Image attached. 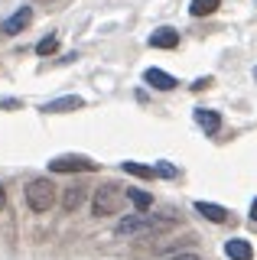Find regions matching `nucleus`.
<instances>
[{"instance_id": "15", "label": "nucleus", "mask_w": 257, "mask_h": 260, "mask_svg": "<svg viewBox=\"0 0 257 260\" xmlns=\"http://www.w3.org/2000/svg\"><path fill=\"white\" fill-rule=\"evenodd\" d=\"M221 7V0H192V7H189V13L192 16H208V13H215Z\"/></svg>"}, {"instance_id": "5", "label": "nucleus", "mask_w": 257, "mask_h": 260, "mask_svg": "<svg viewBox=\"0 0 257 260\" xmlns=\"http://www.w3.org/2000/svg\"><path fill=\"white\" fill-rule=\"evenodd\" d=\"M29 23H33V7H17L13 16H7V20L0 23V32H4V36H17V32H23Z\"/></svg>"}, {"instance_id": "22", "label": "nucleus", "mask_w": 257, "mask_h": 260, "mask_svg": "<svg viewBox=\"0 0 257 260\" xmlns=\"http://www.w3.org/2000/svg\"><path fill=\"white\" fill-rule=\"evenodd\" d=\"M254 78H257V69H254Z\"/></svg>"}, {"instance_id": "12", "label": "nucleus", "mask_w": 257, "mask_h": 260, "mask_svg": "<svg viewBox=\"0 0 257 260\" xmlns=\"http://www.w3.org/2000/svg\"><path fill=\"white\" fill-rule=\"evenodd\" d=\"M85 195H88L85 185H72V189H66V195H62V208H66V211H78V205L85 202Z\"/></svg>"}, {"instance_id": "20", "label": "nucleus", "mask_w": 257, "mask_h": 260, "mask_svg": "<svg viewBox=\"0 0 257 260\" xmlns=\"http://www.w3.org/2000/svg\"><path fill=\"white\" fill-rule=\"evenodd\" d=\"M4 205H7V192H4V185H0V211H4Z\"/></svg>"}, {"instance_id": "10", "label": "nucleus", "mask_w": 257, "mask_h": 260, "mask_svg": "<svg viewBox=\"0 0 257 260\" xmlns=\"http://www.w3.org/2000/svg\"><path fill=\"white\" fill-rule=\"evenodd\" d=\"M192 117H196V124L205 130V134H218L221 130V117L215 111H205V108H196V114H192Z\"/></svg>"}, {"instance_id": "14", "label": "nucleus", "mask_w": 257, "mask_h": 260, "mask_svg": "<svg viewBox=\"0 0 257 260\" xmlns=\"http://www.w3.org/2000/svg\"><path fill=\"white\" fill-rule=\"evenodd\" d=\"M127 199L134 202V208H137V211H147L150 205H153V195L143 192V189H127Z\"/></svg>"}, {"instance_id": "19", "label": "nucleus", "mask_w": 257, "mask_h": 260, "mask_svg": "<svg viewBox=\"0 0 257 260\" xmlns=\"http://www.w3.org/2000/svg\"><path fill=\"white\" fill-rule=\"evenodd\" d=\"M170 260H199V254H179V257H170Z\"/></svg>"}, {"instance_id": "9", "label": "nucleus", "mask_w": 257, "mask_h": 260, "mask_svg": "<svg viewBox=\"0 0 257 260\" xmlns=\"http://www.w3.org/2000/svg\"><path fill=\"white\" fill-rule=\"evenodd\" d=\"M150 46L153 49H176L179 46V32L170 29V26H159L153 36H150Z\"/></svg>"}, {"instance_id": "13", "label": "nucleus", "mask_w": 257, "mask_h": 260, "mask_svg": "<svg viewBox=\"0 0 257 260\" xmlns=\"http://www.w3.org/2000/svg\"><path fill=\"white\" fill-rule=\"evenodd\" d=\"M120 169H124V173H131V176H137V179H153L156 176L153 166H143V162H134V159L120 162Z\"/></svg>"}, {"instance_id": "6", "label": "nucleus", "mask_w": 257, "mask_h": 260, "mask_svg": "<svg viewBox=\"0 0 257 260\" xmlns=\"http://www.w3.org/2000/svg\"><path fill=\"white\" fill-rule=\"evenodd\" d=\"M143 81L153 85L156 91H173V88L179 85V81H176L170 72H163V69H147V72H143Z\"/></svg>"}, {"instance_id": "8", "label": "nucleus", "mask_w": 257, "mask_h": 260, "mask_svg": "<svg viewBox=\"0 0 257 260\" xmlns=\"http://www.w3.org/2000/svg\"><path fill=\"white\" fill-rule=\"evenodd\" d=\"M224 254H228L231 260H251L254 247H251V241H244V238H231L228 244H224Z\"/></svg>"}, {"instance_id": "2", "label": "nucleus", "mask_w": 257, "mask_h": 260, "mask_svg": "<svg viewBox=\"0 0 257 260\" xmlns=\"http://www.w3.org/2000/svg\"><path fill=\"white\" fill-rule=\"evenodd\" d=\"M124 202H127V189H120V185H114V182H104L101 189L94 192V199H91V211H94V218L120 215Z\"/></svg>"}, {"instance_id": "1", "label": "nucleus", "mask_w": 257, "mask_h": 260, "mask_svg": "<svg viewBox=\"0 0 257 260\" xmlns=\"http://www.w3.org/2000/svg\"><path fill=\"white\" fill-rule=\"evenodd\" d=\"M163 228H170L166 218H156V215H147V211H137V215H127L120 218L114 234L117 238H150V234L163 231Z\"/></svg>"}, {"instance_id": "11", "label": "nucleus", "mask_w": 257, "mask_h": 260, "mask_svg": "<svg viewBox=\"0 0 257 260\" xmlns=\"http://www.w3.org/2000/svg\"><path fill=\"white\" fill-rule=\"evenodd\" d=\"M196 211H199L202 218H208V221H215V224L228 221V208L215 205V202H196Z\"/></svg>"}, {"instance_id": "17", "label": "nucleus", "mask_w": 257, "mask_h": 260, "mask_svg": "<svg viewBox=\"0 0 257 260\" xmlns=\"http://www.w3.org/2000/svg\"><path fill=\"white\" fill-rule=\"evenodd\" d=\"M153 169H156V176H163V179H176V176H179V169H176L173 162H166V159H163V162H156Z\"/></svg>"}, {"instance_id": "3", "label": "nucleus", "mask_w": 257, "mask_h": 260, "mask_svg": "<svg viewBox=\"0 0 257 260\" xmlns=\"http://www.w3.org/2000/svg\"><path fill=\"white\" fill-rule=\"evenodd\" d=\"M26 205L33 208V211H49L55 205V185H52V179H33L29 182V189H26Z\"/></svg>"}, {"instance_id": "18", "label": "nucleus", "mask_w": 257, "mask_h": 260, "mask_svg": "<svg viewBox=\"0 0 257 260\" xmlns=\"http://www.w3.org/2000/svg\"><path fill=\"white\" fill-rule=\"evenodd\" d=\"M208 85H212V78H199L196 85H192V91H202V88H208Z\"/></svg>"}, {"instance_id": "7", "label": "nucleus", "mask_w": 257, "mask_h": 260, "mask_svg": "<svg viewBox=\"0 0 257 260\" xmlns=\"http://www.w3.org/2000/svg\"><path fill=\"white\" fill-rule=\"evenodd\" d=\"M82 104H85V101H82L78 94H66V98H55V101H46L43 111H46V114H66V111H78Z\"/></svg>"}, {"instance_id": "16", "label": "nucleus", "mask_w": 257, "mask_h": 260, "mask_svg": "<svg viewBox=\"0 0 257 260\" xmlns=\"http://www.w3.org/2000/svg\"><path fill=\"white\" fill-rule=\"evenodd\" d=\"M55 49H59V39L46 36V39H39V43H36V55H52Z\"/></svg>"}, {"instance_id": "21", "label": "nucleus", "mask_w": 257, "mask_h": 260, "mask_svg": "<svg viewBox=\"0 0 257 260\" xmlns=\"http://www.w3.org/2000/svg\"><path fill=\"white\" fill-rule=\"evenodd\" d=\"M251 218L257 221V199H254V205H251Z\"/></svg>"}, {"instance_id": "4", "label": "nucleus", "mask_w": 257, "mask_h": 260, "mask_svg": "<svg viewBox=\"0 0 257 260\" xmlns=\"http://www.w3.org/2000/svg\"><path fill=\"white\" fill-rule=\"evenodd\" d=\"M52 173H94L98 162H91L88 156H55L49 162Z\"/></svg>"}]
</instances>
